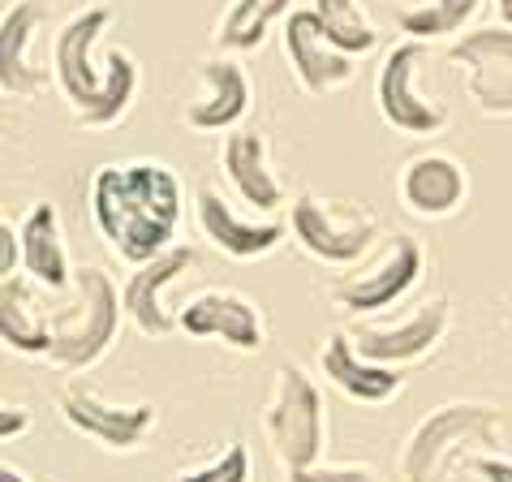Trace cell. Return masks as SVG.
Returning a JSON list of instances; mask_svg holds the SVG:
<instances>
[{"label":"cell","mask_w":512,"mask_h":482,"mask_svg":"<svg viewBox=\"0 0 512 482\" xmlns=\"http://www.w3.org/2000/svg\"><path fill=\"white\" fill-rule=\"evenodd\" d=\"M91 220L112 254L125 263H151L173 250L181 224V177L164 160L104 164L91 177Z\"/></svg>","instance_id":"6da1fadb"},{"label":"cell","mask_w":512,"mask_h":482,"mask_svg":"<svg viewBox=\"0 0 512 482\" xmlns=\"http://www.w3.org/2000/svg\"><path fill=\"white\" fill-rule=\"evenodd\" d=\"M112 22V5H87L56 31L52 44V78L74 121L87 130H108L130 112L138 95V61L125 48H112L104 69H95V44Z\"/></svg>","instance_id":"7a4b0ae2"},{"label":"cell","mask_w":512,"mask_h":482,"mask_svg":"<svg viewBox=\"0 0 512 482\" xmlns=\"http://www.w3.org/2000/svg\"><path fill=\"white\" fill-rule=\"evenodd\" d=\"M74 285H78V306L61 310L52 319V349L48 362L61 371H87L108 353V345L117 340L121 328V289L112 285V276L95 263L74 267Z\"/></svg>","instance_id":"3957f363"},{"label":"cell","mask_w":512,"mask_h":482,"mask_svg":"<svg viewBox=\"0 0 512 482\" xmlns=\"http://www.w3.org/2000/svg\"><path fill=\"white\" fill-rule=\"evenodd\" d=\"M263 431L284 474H302L323 457V396L302 366L284 362L263 405Z\"/></svg>","instance_id":"277c9868"},{"label":"cell","mask_w":512,"mask_h":482,"mask_svg":"<svg viewBox=\"0 0 512 482\" xmlns=\"http://www.w3.org/2000/svg\"><path fill=\"white\" fill-rule=\"evenodd\" d=\"M457 444H482V448L500 444V409L482 401H452V405H439L435 414H426L405 444L401 478L444 482V470Z\"/></svg>","instance_id":"5b68a950"},{"label":"cell","mask_w":512,"mask_h":482,"mask_svg":"<svg viewBox=\"0 0 512 482\" xmlns=\"http://www.w3.org/2000/svg\"><path fill=\"white\" fill-rule=\"evenodd\" d=\"M426 65V44L422 39H401L379 65L375 78V104L383 121L401 134H439L448 125V112L439 99H426L414 82L418 69Z\"/></svg>","instance_id":"8992f818"},{"label":"cell","mask_w":512,"mask_h":482,"mask_svg":"<svg viewBox=\"0 0 512 482\" xmlns=\"http://www.w3.org/2000/svg\"><path fill=\"white\" fill-rule=\"evenodd\" d=\"M448 61L461 69L478 112L512 117V26H482V31L452 39Z\"/></svg>","instance_id":"52a82bcc"},{"label":"cell","mask_w":512,"mask_h":482,"mask_svg":"<svg viewBox=\"0 0 512 482\" xmlns=\"http://www.w3.org/2000/svg\"><path fill=\"white\" fill-rule=\"evenodd\" d=\"M422 263H426V254L418 246V237L401 233V237L388 241V250H383L366 272L340 276L332 285V302L340 310H349V315H375V310H388L418 285Z\"/></svg>","instance_id":"ba28073f"},{"label":"cell","mask_w":512,"mask_h":482,"mask_svg":"<svg viewBox=\"0 0 512 482\" xmlns=\"http://www.w3.org/2000/svg\"><path fill=\"white\" fill-rule=\"evenodd\" d=\"M56 405H61L65 422L74 431H82L95 444H104L112 452H134L142 439L155 431V422H160V409L151 401H138V405H112L104 401L95 388H87L82 379H69L56 396Z\"/></svg>","instance_id":"9c48e42d"},{"label":"cell","mask_w":512,"mask_h":482,"mask_svg":"<svg viewBox=\"0 0 512 482\" xmlns=\"http://www.w3.org/2000/svg\"><path fill=\"white\" fill-rule=\"evenodd\" d=\"M448 319H452L448 297H431V302L414 306L405 319H396V323H371V319L353 323L349 340H353V349H358L366 362L401 366V362L426 358V353L444 340Z\"/></svg>","instance_id":"30bf717a"},{"label":"cell","mask_w":512,"mask_h":482,"mask_svg":"<svg viewBox=\"0 0 512 482\" xmlns=\"http://www.w3.org/2000/svg\"><path fill=\"white\" fill-rule=\"evenodd\" d=\"M289 229L297 237V246L306 254H315L323 263H353L371 250V241L379 237L375 216H349L340 220L332 207L315 194H297L293 198V220Z\"/></svg>","instance_id":"8fae6325"},{"label":"cell","mask_w":512,"mask_h":482,"mask_svg":"<svg viewBox=\"0 0 512 482\" xmlns=\"http://www.w3.org/2000/svg\"><path fill=\"white\" fill-rule=\"evenodd\" d=\"M284 56H289L293 78L302 82V91H310V95L340 91L353 78V56L340 52L332 39H327L315 9H293L289 18H284Z\"/></svg>","instance_id":"7c38bea8"},{"label":"cell","mask_w":512,"mask_h":482,"mask_svg":"<svg viewBox=\"0 0 512 482\" xmlns=\"http://www.w3.org/2000/svg\"><path fill=\"white\" fill-rule=\"evenodd\" d=\"M177 328L198 340H224L241 353H254L263 345V315L250 297L233 289H203L190 302L177 306Z\"/></svg>","instance_id":"4fadbf2b"},{"label":"cell","mask_w":512,"mask_h":482,"mask_svg":"<svg viewBox=\"0 0 512 482\" xmlns=\"http://www.w3.org/2000/svg\"><path fill=\"white\" fill-rule=\"evenodd\" d=\"M198 263V254L190 246H173L164 254H155L151 263L134 267L121 285V302H125V315L142 336H168L177 328V310L164 306V289L173 285L177 276H186L190 267Z\"/></svg>","instance_id":"5bb4252c"},{"label":"cell","mask_w":512,"mask_h":482,"mask_svg":"<svg viewBox=\"0 0 512 482\" xmlns=\"http://www.w3.org/2000/svg\"><path fill=\"white\" fill-rule=\"evenodd\" d=\"M194 216H198V229L207 233L211 246L220 254H229V259H241V263L272 254L284 241V233H289V224H280V220H246L229 198L211 186L198 190Z\"/></svg>","instance_id":"9a60e30c"},{"label":"cell","mask_w":512,"mask_h":482,"mask_svg":"<svg viewBox=\"0 0 512 482\" xmlns=\"http://www.w3.org/2000/svg\"><path fill=\"white\" fill-rule=\"evenodd\" d=\"M44 0H13L0 18V91L18 95V99H35L48 87V74L35 69L31 61V39L44 22Z\"/></svg>","instance_id":"2e32d148"},{"label":"cell","mask_w":512,"mask_h":482,"mask_svg":"<svg viewBox=\"0 0 512 482\" xmlns=\"http://www.w3.org/2000/svg\"><path fill=\"white\" fill-rule=\"evenodd\" d=\"M198 78H203L207 95L194 99V104L186 108L190 130H198V134L237 130V121L250 112V95H254L246 69H241L237 61H229V56H207V61L198 65Z\"/></svg>","instance_id":"e0dca14e"},{"label":"cell","mask_w":512,"mask_h":482,"mask_svg":"<svg viewBox=\"0 0 512 482\" xmlns=\"http://www.w3.org/2000/svg\"><path fill=\"white\" fill-rule=\"evenodd\" d=\"M220 168L229 186L246 207L276 211L284 207V186L272 173V155H267V138L259 130H229L220 147Z\"/></svg>","instance_id":"ac0fdd59"},{"label":"cell","mask_w":512,"mask_h":482,"mask_svg":"<svg viewBox=\"0 0 512 482\" xmlns=\"http://www.w3.org/2000/svg\"><path fill=\"white\" fill-rule=\"evenodd\" d=\"M469 194V177L465 168L452 160L444 151H426V155H414L401 173V198L414 216H452Z\"/></svg>","instance_id":"d6986e66"},{"label":"cell","mask_w":512,"mask_h":482,"mask_svg":"<svg viewBox=\"0 0 512 482\" xmlns=\"http://www.w3.org/2000/svg\"><path fill=\"white\" fill-rule=\"evenodd\" d=\"M319 366L327 375V384H336L345 396L362 405H383L392 401L396 392L405 388V379L396 375V366H379V362H366L358 349H353L349 332H332L319 349Z\"/></svg>","instance_id":"ffe728a7"},{"label":"cell","mask_w":512,"mask_h":482,"mask_svg":"<svg viewBox=\"0 0 512 482\" xmlns=\"http://www.w3.org/2000/svg\"><path fill=\"white\" fill-rule=\"evenodd\" d=\"M22 233V272L39 289L65 293L74 285V267L65 259V233H61V211L52 203H31L26 220L18 224Z\"/></svg>","instance_id":"44dd1931"},{"label":"cell","mask_w":512,"mask_h":482,"mask_svg":"<svg viewBox=\"0 0 512 482\" xmlns=\"http://www.w3.org/2000/svg\"><path fill=\"white\" fill-rule=\"evenodd\" d=\"M0 340L26 358H48L52 349V315L39 310L18 276H0Z\"/></svg>","instance_id":"7402d4cb"},{"label":"cell","mask_w":512,"mask_h":482,"mask_svg":"<svg viewBox=\"0 0 512 482\" xmlns=\"http://www.w3.org/2000/svg\"><path fill=\"white\" fill-rule=\"evenodd\" d=\"M289 5L293 0H233V9L220 18L216 31L220 52H254L272 31V22L289 13Z\"/></svg>","instance_id":"603a6c76"},{"label":"cell","mask_w":512,"mask_h":482,"mask_svg":"<svg viewBox=\"0 0 512 482\" xmlns=\"http://www.w3.org/2000/svg\"><path fill=\"white\" fill-rule=\"evenodd\" d=\"M478 13V0H426V5H409L396 13V26L409 35V39H444V35H457L461 26Z\"/></svg>","instance_id":"cb8c5ba5"},{"label":"cell","mask_w":512,"mask_h":482,"mask_svg":"<svg viewBox=\"0 0 512 482\" xmlns=\"http://www.w3.org/2000/svg\"><path fill=\"white\" fill-rule=\"evenodd\" d=\"M315 13H319L327 39H332L340 52L362 56V52H371L379 44L375 22L362 13L358 0H315Z\"/></svg>","instance_id":"d4e9b609"},{"label":"cell","mask_w":512,"mask_h":482,"mask_svg":"<svg viewBox=\"0 0 512 482\" xmlns=\"http://www.w3.org/2000/svg\"><path fill=\"white\" fill-rule=\"evenodd\" d=\"M177 482H250V448L246 444H229L211 465L177 474Z\"/></svg>","instance_id":"484cf974"},{"label":"cell","mask_w":512,"mask_h":482,"mask_svg":"<svg viewBox=\"0 0 512 482\" xmlns=\"http://www.w3.org/2000/svg\"><path fill=\"white\" fill-rule=\"evenodd\" d=\"M289 482H379L366 465H310L302 474H289Z\"/></svg>","instance_id":"4316f807"},{"label":"cell","mask_w":512,"mask_h":482,"mask_svg":"<svg viewBox=\"0 0 512 482\" xmlns=\"http://www.w3.org/2000/svg\"><path fill=\"white\" fill-rule=\"evenodd\" d=\"M22 259V233H13V220H0V276H18Z\"/></svg>","instance_id":"83f0119b"},{"label":"cell","mask_w":512,"mask_h":482,"mask_svg":"<svg viewBox=\"0 0 512 482\" xmlns=\"http://www.w3.org/2000/svg\"><path fill=\"white\" fill-rule=\"evenodd\" d=\"M26 427H31V409L26 405H5L0 409V439H5V444L13 435H26Z\"/></svg>","instance_id":"f1b7e54d"},{"label":"cell","mask_w":512,"mask_h":482,"mask_svg":"<svg viewBox=\"0 0 512 482\" xmlns=\"http://www.w3.org/2000/svg\"><path fill=\"white\" fill-rule=\"evenodd\" d=\"M474 474L482 482H512V461L508 457H478L474 461Z\"/></svg>","instance_id":"f546056e"},{"label":"cell","mask_w":512,"mask_h":482,"mask_svg":"<svg viewBox=\"0 0 512 482\" xmlns=\"http://www.w3.org/2000/svg\"><path fill=\"white\" fill-rule=\"evenodd\" d=\"M0 482H31V478H26L22 470H13V465H5V470H0Z\"/></svg>","instance_id":"4dcf8cb0"},{"label":"cell","mask_w":512,"mask_h":482,"mask_svg":"<svg viewBox=\"0 0 512 482\" xmlns=\"http://www.w3.org/2000/svg\"><path fill=\"white\" fill-rule=\"evenodd\" d=\"M495 9H500V18H504V26H512V0H495Z\"/></svg>","instance_id":"1f68e13d"}]
</instances>
